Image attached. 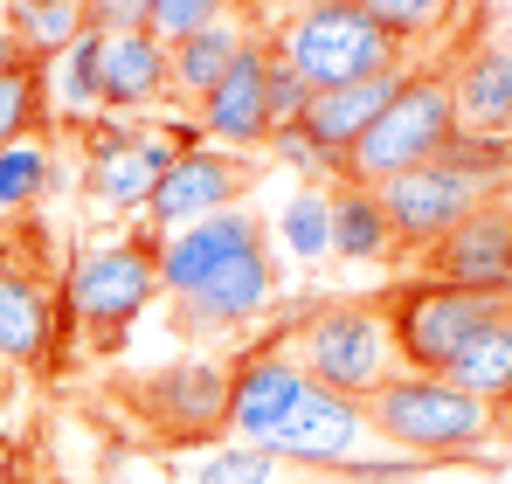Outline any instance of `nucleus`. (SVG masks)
<instances>
[{
	"label": "nucleus",
	"mask_w": 512,
	"mask_h": 484,
	"mask_svg": "<svg viewBox=\"0 0 512 484\" xmlns=\"http://www.w3.org/2000/svg\"><path fill=\"white\" fill-rule=\"evenodd\" d=\"M160 298H173L180 332H243L277 298L270 222L250 201L160 236Z\"/></svg>",
	"instance_id": "1"
},
{
	"label": "nucleus",
	"mask_w": 512,
	"mask_h": 484,
	"mask_svg": "<svg viewBox=\"0 0 512 484\" xmlns=\"http://www.w3.org/2000/svg\"><path fill=\"white\" fill-rule=\"evenodd\" d=\"M367 422L388 450H409L423 464H443V457H499V443H512V429L478 402L464 395L450 374H409L395 367L374 395H367Z\"/></svg>",
	"instance_id": "2"
},
{
	"label": "nucleus",
	"mask_w": 512,
	"mask_h": 484,
	"mask_svg": "<svg viewBox=\"0 0 512 484\" xmlns=\"http://www.w3.org/2000/svg\"><path fill=\"white\" fill-rule=\"evenodd\" d=\"M56 284H63V291H56L63 325L111 353L132 325L153 312V298H160V236H153V229H132V236L84 242V249L63 263Z\"/></svg>",
	"instance_id": "3"
},
{
	"label": "nucleus",
	"mask_w": 512,
	"mask_h": 484,
	"mask_svg": "<svg viewBox=\"0 0 512 484\" xmlns=\"http://www.w3.org/2000/svg\"><path fill=\"white\" fill-rule=\"evenodd\" d=\"M298 77L305 90H340V83H367V77H402L409 49L360 7V0H298L277 35H263Z\"/></svg>",
	"instance_id": "4"
},
{
	"label": "nucleus",
	"mask_w": 512,
	"mask_h": 484,
	"mask_svg": "<svg viewBox=\"0 0 512 484\" xmlns=\"http://www.w3.org/2000/svg\"><path fill=\"white\" fill-rule=\"evenodd\" d=\"M457 139V104H450V70H409L395 83V97L381 104V118L353 139L346 153V180L381 187L409 166H429Z\"/></svg>",
	"instance_id": "5"
},
{
	"label": "nucleus",
	"mask_w": 512,
	"mask_h": 484,
	"mask_svg": "<svg viewBox=\"0 0 512 484\" xmlns=\"http://www.w3.org/2000/svg\"><path fill=\"white\" fill-rule=\"evenodd\" d=\"M291 353L298 367L333 388L367 402L388 374H395V339H388V312L381 298H333V305H312L305 319L291 325Z\"/></svg>",
	"instance_id": "6"
},
{
	"label": "nucleus",
	"mask_w": 512,
	"mask_h": 484,
	"mask_svg": "<svg viewBox=\"0 0 512 484\" xmlns=\"http://www.w3.org/2000/svg\"><path fill=\"white\" fill-rule=\"evenodd\" d=\"M132 422L167 450H215L229 443V367L215 353H180L125 388Z\"/></svg>",
	"instance_id": "7"
},
{
	"label": "nucleus",
	"mask_w": 512,
	"mask_h": 484,
	"mask_svg": "<svg viewBox=\"0 0 512 484\" xmlns=\"http://www.w3.org/2000/svg\"><path fill=\"white\" fill-rule=\"evenodd\" d=\"M512 298H485V291H457V284H436V277H409L381 298L388 312V339H395V367L409 374H443L485 325L506 312Z\"/></svg>",
	"instance_id": "8"
},
{
	"label": "nucleus",
	"mask_w": 512,
	"mask_h": 484,
	"mask_svg": "<svg viewBox=\"0 0 512 484\" xmlns=\"http://www.w3.org/2000/svg\"><path fill=\"white\" fill-rule=\"evenodd\" d=\"M374 194H381V215H388L395 242L409 256H423L429 242H443L464 215H478L485 201L512 194V173H478V166H457V160H429V166H409V173L381 180Z\"/></svg>",
	"instance_id": "9"
},
{
	"label": "nucleus",
	"mask_w": 512,
	"mask_h": 484,
	"mask_svg": "<svg viewBox=\"0 0 512 484\" xmlns=\"http://www.w3.org/2000/svg\"><path fill=\"white\" fill-rule=\"evenodd\" d=\"M374 422L353 395H333V388H305V402L291 408L277 429H270V457L277 464H298V471H353L360 457H374Z\"/></svg>",
	"instance_id": "10"
},
{
	"label": "nucleus",
	"mask_w": 512,
	"mask_h": 484,
	"mask_svg": "<svg viewBox=\"0 0 512 484\" xmlns=\"http://www.w3.org/2000/svg\"><path fill=\"white\" fill-rule=\"evenodd\" d=\"M250 180H256V166L243 160V153L194 146V153H180V160L160 173V187H153V201H146V229H153V236L194 229V222L236 208V201L250 194Z\"/></svg>",
	"instance_id": "11"
},
{
	"label": "nucleus",
	"mask_w": 512,
	"mask_h": 484,
	"mask_svg": "<svg viewBox=\"0 0 512 484\" xmlns=\"http://www.w3.org/2000/svg\"><path fill=\"white\" fill-rule=\"evenodd\" d=\"M423 277L457 284V291H485V298H512V194L485 201L478 215H464L443 242H429Z\"/></svg>",
	"instance_id": "12"
},
{
	"label": "nucleus",
	"mask_w": 512,
	"mask_h": 484,
	"mask_svg": "<svg viewBox=\"0 0 512 484\" xmlns=\"http://www.w3.org/2000/svg\"><path fill=\"white\" fill-rule=\"evenodd\" d=\"M305 388H312V374L298 367L291 339H256L250 353L229 367V436L263 450L270 429L305 402Z\"/></svg>",
	"instance_id": "13"
},
{
	"label": "nucleus",
	"mask_w": 512,
	"mask_h": 484,
	"mask_svg": "<svg viewBox=\"0 0 512 484\" xmlns=\"http://www.w3.org/2000/svg\"><path fill=\"white\" fill-rule=\"evenodd\" d=\"M56 332H63V312L42 263L7 242L0 249V367H49Z\"/></svg>",
	"instance_id": "14"
},
{
	"label": "nucleus",
	"mask_w": 512,
	"mask_h": 484,
	"mask_svg": "<svg viewBox=\"0 0 512 484\" xmlns=\"http://www.w3.org/2000/svg\"><path fill=\"white\" fill-rule=\"evenodd\" d=\"M263 63H270V42L250 28V42L236 49V63L222 70V83L194 104V118H201V139L208 146H222V153H243L256 160L263 146H270V111H263Z\"/></svg>",
	"instance_id": "15"
},
{
	"label": "nucleus",
	"mask_w": 512,
	"mask_h": 484,
	"mask_svg": "<svg viewBox=\"0 0 512 484\" xmlns=\"http://www.w3.org/2000/svg\"><path fill=\"white\" fill-rule=\"evenodd\" d=\"M173 97V70H167V42L153 28H125L104 35V63H97V111L139 118L153 104Z\"/></svg>",
	"instance_id": "16"
},
{
	"label": "nucleus",
	"mask_w": 512,
	"mask_h": 484,
	"mask_svg": "<svg viewBox=\"0 0 512 484\" xmlns=\"http://www.w3.org/2000/svg\"><path fill=\"white\" fill-rule=\"evenodd\" d=\"M173 160H180V146L167 139V125H146L125 153H104V160L84 166L90 208L97 215H146V201H153V187Z\"/></svg>",
	"instance_id": "17"
},
{
	"label": "nucleus",
	"mask_w": 512,
	"mask_h": 484,
	"mask_svg": "<svg viewBox=\"0 0 512 484\" xmlns=\"http://www.w3.org/2000/svg\"><path fill=\"white\" fill-rule=\"evenodd\" d=\"M457 132L471 139H512V42H471L450 70Z\"/></svg>",
	"instance_id": "18"
},
{
	"label": "nucleus",
	"mask_w": 512,
	"mask_h": 484,
	"mask_svg": "<svg viewBox=\"0 0 512 484\" xmlns=\"http://www.w3.org/2000/svg\"><path fill=\"white\" fill-rule=\"evenodd\" d=\"M402 77H409V70H402ZM402 77H367V83H340V90H312V104H305L298 132H305L319 153L346 160V153H353V139L381 118V104L395 97V83H402Z\"/></svg>",
	"instance_id": "19"
},
{
	"label": "nucleus",
	"mask_w": 512,
	"mask_h": 484,
	"mask_svg": "<svg viewBox=\"0 0 512 484\" xmlns=\"http://www.w3.org/2000/svg\"><path fill=\"white\" fill-rule=\"evenodd\" d=\"M333 256L360 263V270H381V263L402 256V242H395L388 215H381V194L360 187V180H340L333 187Z\"/></svg>",
	"instance_id": "20"
},
{
	"label": "nucleus",
	"mask_w": 512,
	"mask_h": 484,
	"mask_svg": "<svg viewBox=\"0 0 512 484\" xmlns=\"http://www.w3.org/2000/svg\"><path fill=\"white\" fill-rule=\"evenodd\" d=\"M443 374H450L464 395H478V402H485L512 429V305L485 325V332H478V339H471V346H464Z\"/></svg>",
	"instance_id": "21"
},
{
	"label": "nucleus",
	"mask_w": 512,
	"mask_h": 484,
	"mask_svg": "<svg viewBox=\"0 0 512 484\" xmlns=\"http://www.w3.org/2000/svg\"><path fill=\"white\" fill-rule=\"evenodd\" d=\"M250 42V28L229 14V21H208V28H194V35H180V42H167V70H173V97H208L215 83H222V70L236 63V49Z\"/></svg>",
	"instance_id": "22"
},
{
	"label": "nucleus",
	"mask_w": 512,
	"mask_h": 484,
	"mask_svg": "<svg viewBox=\"0 0 512 484\" xmlns=\"http://www.w3.org/2000/svg\"><path fill=\"white\" fill-rule=\"evenodd\" d=\"M270 236H277V249H284L298 270H319V263L333 256V187H326V180L291 187V201L277 208Z\"/></svg>",
	"instance_id": "23"
},
{
	"label": "nucleus",
	"mask_w": 512,
	"mask_h": 484,
	"mask_svg": "<svg viewBox=\"0 0 512 484\" xmlns=\"http://www.w3.org/2000/svg\"><path fill=\"white\" fill-rule=\"evenodd\" d=\"M97 63H104V35L84 28L70 49H56L42 63V83H49V111H63L70 125L97 118Z\"/></svg>",
	"instance_id": "24"
},
{
	"label": "nucleus",
	"mask_w": 512,
	"mask_h": 484,
	"mask_svg": "<svg viewBox=\"0 0 512 484\" xmlns=\"http://www.w3.org/2000/svg\"><path fill=\"white\" fill-rule=\"evenodd\" d=\"M7 35L21 42L28 63H49L84 35V0H7Z\"/></svg>",
	"instance_id": "25"
},
{
	"label": "nucleus",
	"mask_w": 512,
	"mask_h": 484,
	"mask_svg": "<svg viewBox=\"0 0 512 484\" xmlns=\"http://www.w3.org/2000/svg\"><path fill=\"white\" fill-rule=\"evenodd\" d=\"M56 187H63V166H56V153H49L42 132L0 146V215H28V208H35L42 194H56Z\"/></svg>",
	"instance_id": "26"
},
{
	"label": "nucleus",
	"mask_w": 512,
	"mask_h": 484,
	"mask_svg": "<svg viewBox=\"0 0 512 484\" xmlns=\"http://www.w3.org/2000/svg\"><path fill=\"white\" fill-rule=\"evenodd\" d=\"M42 118H49V83H42V63L7 70V77H0V146H14V139L42 132Z\"/></svg>",
	"instance_id": "27"
},
{
	"label": "nucleus",
	"mask_w": 512,
	"mask_h": 484,
	"mask_svg": "<svg viewBox=\"0 0 512 484\" xmlns=\"http://www.w3.org/2000/svg\"><path fill=\"white\" fill-rule=\"evenodd\" d=\"M402 49H423V42H436L443 28H450V14H457V0H360Z\"/></svg>",
	"instance_id": "28"
},
{
	"label": "nucleus",
	"mask_w": 512,
	"mask_h": 484,
	"mask_svg": "<svg viewBox=\"0 0 512 484\" xmlns=\"http://www.w3.org/2000/svg\"><path fill=\"white\" fill-rule=\"evenodd\" d=\"M277 471H284V464H277L270 450L229 436V443H215V450L194 464V484H277Z\"/></svg>",
	"instance_id": "29"
},
{
	"label": "nucleus",
	"mask_w": 512,
	"mask_h": 484,
	"mask_svg": "<svg viewBox=\"0 0 512 484\" xmlns=\"http://www.w3.org/2000/svg\"><path fill=\"white\" fill-rule=\"evenodd\" d=\"M305 104H312V90H305V77L270 49V63H263V111H270V132H284V125H298L305 118Z\"/></svg>",
	"instance_id": "30"
},
{
	"label": "nucleus",
	"mask_w": 512,
	"mask_h": 484,
	"mask_svg": "<svg viewBox=\"0 0 512 484\" xmlns=\"http://www.w3.org/2000/svg\"><path fill=\"white\" fill-rule=\"evenodd\" d=\"M229 14H236V0H153L146 28H153L160 42H180V35H194V28H208V21H229Z\"/></svg>",
	"instance_id": "31"
},
{
	"label": "nucleus",
	"mask_w": 512,
	"mask_h": 484,
	"mask_svg": "<svg viewBox=\"0 0 512 484\" xmlns=\"http://www.w3.org/2000/svg\"><path fill=\"white\" fill-rule=\"evenodd\" d=\"M146 132V118H118V111H97V118H84L77 125V153H84V166L90 160H104V153H125L132 139Z\"/></svg>",
	"instance_id": "32"
},
{
	"label": "nucleus",
	"mask_w": 512,
	"mask_h": 484,
	"mask_svg": "<svg viewBox=\"0 0 512 484\" xmlns=\"http://www.w3.org/2000/svg\"><path fill=\"white\" fill-rule=\"evenodd\" d=\"M153 0H84V28L97 35H125V28H146Z\"/></svg>",
	"instance_id": "33"
},
{
	"label": "nucleus",
	"mask_w": 512,
	"mask_h": 484,
	"mask_svg": "<svg viewBox=\"0 0 512 484\" xmlns=\"http://www.w3.org/2000/svg\"><path fill=\"white\" fill-rule=\"evenodd\" d=\"M21 63H28V56H21V42H14V35H7V21H0V77H7V70H21Z\"/></svg>",
	"instance_id": "34"
},
{
	"label": "nucleus",
	"mask_w": 512,
	"mask_h": 484,
	"mask_svg": "<svg viewBox=\"0 0 512 484\" xmlns=\"http://www.w3.org/2000/svg\"><path fill=\"white\" fill-rule=\"evenodd\" d=\"M0 484H14V450L0 443Z\"/></svg>",
	"instance_id": "35"
},
{
	"label": "nucleus",
	"mask_w": 512,
	"mask_h": 484,
	"mask_svg": "<svg viewBox=\"0 0 512 484\" xmlns=\"http://www.w3.org/2000/svg\"><path fill=\"white\" fill-rule=\"evenodd\" d=\"M250 7H277V0H250Z\"/></svg>",
	"instance_id": "36"
}]
</instances>
